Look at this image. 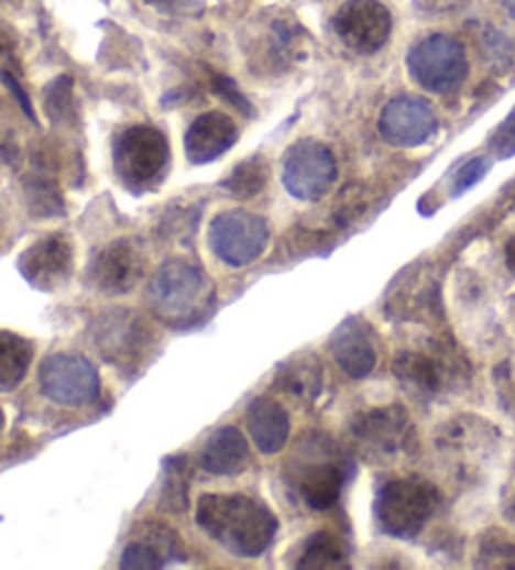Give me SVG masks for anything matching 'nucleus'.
Here are the masks:
<instances>
[{
  "label": "nucleus",
  "instance_id": "obj_35",
  "mask_svg": "<svg viewBox=\"0 0 515 570\" xmlns=\"http://www.w3.org/2000/svg\"><path fill=\"white\" fill-rule=\"evenodd\" d=\"M3 425H6V415H3V409H0V435H3Z\"/></svg>",
  "mask_w": 515,
  "mask_h": 570
},
{
  "label": "nucleus",
  "instance_id": "obj_12",
  "mask_svg": "<svg viewBox=\"0 0 515 570\" xmlns=\"http://www.w3.org/2000/svg\"><path fill=\"white\" fill-rule=\"evenodd\" d=\"M372 329L360 317H350L335 329L332 340H330V350L335 362L348 372L352 380H362L368 377L377 364V347L375 340H372Z\"/></svg>",
  "mask_w": 515,
  "mask_h": 570
},
{
  "label": "nucleus",
  "instance_id": "obj_14",
  "mask_svg": "<svg viewBox=\"0 0 515 570\" xmlns=\"http://www.w3.org/2000/svg\"><path fill=\"white\" fill-rule=\"evenodd\" d=\"M237 144V123L221 111H207L186 129L184 149L191 164H211Z\"/></svg>",
  "mask_w": 515,
  "mask_h": 570
},
{
  "label": "nucleus",
  "instance_id": "obj_21",
  "mask_svg": "<svg viewBox=\"0 0 515 570\" xmlns=\"http://www.w3.org/2000/svg\"><path fill=\"white\" fill-rule=\"evenodd\" d=\"M33 362V344L21 335L0 332V392L23 385Z\"/></svg>",
  "mask_w": 515,
  "mask_h": 570
},
{
  "label": "nucleus",
  "instance_id": "obj_32",
  "mask_svg": "<svg viewBox=\"0 0 515 570\" xmlns=\"http://www.w3.org/2000/svg\"><path fill=\"white\" fill-rule=\"evenodd\" d=\"M3 81H6V86H8V88H11L13 96L18 98V103H21V109H23L25 113H29V119H31V121H35V113H33V106H31V101H29V96H25L23 88L15 84V78H13L11 74H3Z\"/></svg>",
  "mask_w": 515,
  "mask_h": 570
},
{
  "label": "nucleus",
  "instance_id": "obj_11",
  "mask_svg": "<svg viewBox=\"0 0 515 570\" xmlns=\"http://www.w3.org/2000/svg\"><path fill=\"white\" fill-rule=\"evenodd\" d=\"M23 279L35 289L53 292L66 284L74 270V246L64 234H48L25 249L18 260Z\"/></svg>",
  "mask_w": 515,
  "mask_h": 570
},
{
  "label": "nucleus",
  "instance_id": "obj_7",
  "mask_svg": "<svg viewBox=\"0 0 515 570\" xmlns=\"http://www.w3.org/2000/svg\"><path fill=\"white\" fill-rule=\"evenodd\" d=\"M337 182L335 154L322 141L302 139L282 162V184L299 201H319Z\"/></svg>",
  "mask_w": 515,
  "mask_h": 570
},
{
  "label": "nucleus",
  "instance_id": "obj_4",
  "mask_svg": "<svg viewBox=\"0 0 515 570\" xmlns=\"http://www.w3.org/2000/svg\"><path fill=\"white\" fill-rule=\"evenodd\" d=\"M407 70L425 91L438 96L456 94L468 78L465 46L456 35L432 33L407 53Z\"/></svg>",
  "mask_w": 515,
  "mask_h": 570
},
{
  "label": "nucleus",
  "instance_id": "obj_13",
  "mask_svg": "<svg viewBox=\"0 0 515 570\" xmlns=\"http://www.w3.org/2000/svg\"><path fill=\"white\" fill-rule=\"evenodd\" d=\"M354 438L365 445L372 456L390 458L403 452L410 440V425L403 407H383L358 417L354 423Z\"/></svg>",
  "mask_w": 515,
  "mask_h": 570
},
{
  "label": "nucleus",
  "instance_id": "obj_24",
  "mask_svg": "<svg viewBox=\"0 0 515 570\" xmlns=\"http://www.w3.org/2000/svg\"><path fill=\"white\" fill-rule=\"evenodd\" d=\"M266 179H270V166L264 158L254 156L234 168L232 176L224 182V189L232 191L237 199H252L264 189Z\"/></svg>",
  "mask_w": 515,
  "mask_h": 570
},
{
  "label": "nucleus",
  "instance_id": "obj_34",
  "mask_svg": "<svg viewBox=\"0 0 515 570\" xmlns=\"http://www.w3.org/2000/svg\"><path fill=\"white\" fill-rule=\"evenodd\" d=\"M501 6L515 18V0H501Z\"/></svg>",
  "mask_w": 515,
  "mask_h": 570
},
{
  "label": "nucleus",
  "instance_id": "obj_28",
  "mask_svg": "<svg viewBox=\"0 0 515 570\" xmlns=\"http://www.w3.org/2000/svg\"><path fill=\"white\" fill-rule=\"evenodd\" d=\"M487 172H491V162H487V158L483 156L468 158V162L456 172V179H452V196H460L468 189H473Z\"/></svg>",
  "mask_w": 515,
  "mask_h": 570
},
{
  "label": "nucleus",
  "instance_id": "obj_33",
  "mask_svg": "<svg viewBox=\"0 0 515 570\" xmlns=\"http://www.w3.org/2000/svg\"><path fill=\"white\" fill-rule=\"evenodd\" d=\"M505 266H508V270L515 274V237L508 244H505Z\"/></svg>",
  "mask_w": 515,
  "mask_h": 570
},
{
  "label": "nucleus",
  "instance_id": "obj_22",
  "mask_svg": "<svg viewBox=\"0 0 515 570\" xmlns=\"http://www.w3.org/2000/svg\"><path fill=\"white\" fill-rule=\"evenodd\" d=\"M397 380L403 385L410 387L417 395H435L442 385V372L440 364L435 362L428 354L420 352H403L397 354V360L393 364Z\"/></svg>",
  "mask_w": 515,
  "mask_h": 570
},
{
  "label": "nucleus",
  "instance_id": "obj_18",
  "mask_svg": "<svg viewBox=\"0 0 515 570\" xmlns=\"http://www.w3.org/2000/svg\"><path fill=\"white\" fill-rule=\"evenodd\" d=\"M144 337H149L144 322L133 311L121 309L106 319L101 332L96 335V347L106 354V360L123 368L144 350Z\"/></svg>",
  "mask_w": 515,
  "mask_h": 570
},
{
  "label": "nucleus",
  "instance_id": "obj_27",
  "mask_svg": "<svg viewBox=\"0 0 515 570\" xmlns=\"http://www.w3.org/2000/svg\"><path fill=\"white\" fill-rule=\"evenodd\" d=\"M478 566L485 568H515V546L503 536H487L478 553Z\"/></svg>",
  "mask_w": 515,
  "mask_h": 570
},
{
  "label": "nucleus",
  "instance_id": "obj_2",
  "mask_svg": "<svg viewBox=\"0 0 515 570\" xmlns=\"http://www.w3.org/2000/svg\"><path fill=\"white\" fill-rule=\"evenodd\" d=\"M149 302L156 317L172 327L197 325L215 305V287L201 266L172 260L156 272L149 287Z\"/></svg>",
  "mask_w": 515,
  "mask_h": 570
},
{
  "label": "nucleus",
  "instance_id": "obj_36",
  "mask_svg": "<svg viewBox=\"0 0 515 570\" xmlns=\"http://www.w3.org/2000/svg\"><path fill=\"white\" fill-rule=\"evenodd\" d=\"M511 518H513V520H515V503H513V505H511Z\"/></svg>",
  "mask_w": 515,
  "mask_h": 570
},
{
  "label": "nucleus",
  "instance_id": "obj_17",
  "mask_svg": "<svg viewBox=\"0 0 515 570\" xmlns=\"http://www.w3.org/2000/svg\"><path fill=\"white\" fill-rule=\"evenodd\" d=\"M246 430L262 456H277L292 432L287 407L274 397H256L246 409Z\"/></svg>",
  "mask_w": 515,
  "mask_h": 570
},
{
  "label": "nucleus",
  "instance_id": "obj_5",
  "mask_svg": "<svg viewBox=\"0 0 515 570\" xmlns=\"http://www.w3.org/2000/svg\"><path fill=\"white\" fill-rule=\"evenodd\" d=\"M166 166L168 141L162 131L141 123L119 133L113 144V168L131 191H144L162 182Z\"/></svg>",
  "mask_w": 515,
  "mask_h": 570
},
{
  "label": "nucleus",
  "instance_id": "obj_1",
  "mask_svg": "<svg viewBox=\"0 0 515 570\" xmlns=\"http://www.w3.org/2000/svg\"><path fill=\"white\" fill-rule=\"evenodd\" d=\"M197 525L209 538L242 558H260L272 546L280 520L264 503L250 495H201Z\"/></svg>",
  "mask_w": 515,
  "mask_h": 570
},
{
  "label": "nucleus",
  "instance_id": "obj_10",
  "mask_svg": "<svg viewBox=\"0 0 515 570\" xmlns=\"http://www.w3.org/2000/svg\"><path fill=\"white\" fill-rule=\"evenodd\" d=\"M335 33L354 53L372 56L390 41L393 15L380 0H348L335 13Z\"/></svg>",
  "mask_w": 515,
  "mask_h": 570
},
{
  "label": "nucleus",
  "instance_id": "obj_19",
  "mask_svg": "<svg viewBox=\"0 0 515 570\" xmlns=\"http://www.w3.org/2000/svg\"><path fill=\"white\" fill-rule=\"evenodd\" d=\"M250 442L234 425L219 427L204 445L199 462L211 475H239L250 465Z\"/></svg>",
  "mask_w": 515,
  "mask_h": 570
},
{
  "label": "nucleus",
  "instance_id": "obj_8",
  "mask_svg": "<svg viewBox=\"0 0 515 570\" xmlns=\"http://www.w3.org/2000/svg\"><path fill=\"white\" fill-rule=\"evenodd\" d=\"M209 244L221 262L229 266H250L270 244V227L260 213L232 209L219 213L209 227Z\"/></svg>",
  "mask_w": 515,
  "mask_h": 570
},
{
  "label": "nucleus",
  "instance_id": "obj_25",
  "mask_svg": "<svg viewBox=\"0 0 515 570\" xmlns=\"http://www.w3.org/2000/svg\"><path fill=\"white\" fill-rule=\"evenodd\" d=\"M162 503L174 513H184L189 505V480H186V460L174 458L164 465Z\"/></svg>",
  "mask_w": 515,
  "mask_h": 570
},
{
  "label": "nucleus",
  "instance_id": "obj_3",
  "mask_svg": "<svg viewBox=\"0 0 515 570\" xmlns=\"http://www.w3.org/2000/svg\"><path fill=\"white\" fill-rule=\"evenodd\" d=\"M440 505L438 487L428 480L399 478L380 487L375 518L380 530L393 538H415Z\"/></svg>",
  "mask_w": 515,
  "mask_h": 570
},
{
  "label": "nucleus",
  "instance_id": "obj_9",
  "mask_svg": "<svg viewBox=\"0 0 515 570\" xmlns=\"http://www.w3.org/2000/svg\"><path fill=\"white\" fill-rule=\"evenodd\" d=\"M438 113L420 96H397L385 103L380 113L377 131L385 144L397 149H415L428 144L438 133Z\"/></svg>",
  "mask_w": 515,
  "mask_h": 570
},
{
  "label": "nucleus",
  "instance_id": "obj_30",
  "mask_svg": "<svg viewBox=\"0 0 515 570\" xmlns=\"http://www.w3.org/2000/svg\"><path fill=\"white\" fill-rule=\"evenodd\" d=\"M211 84H215V91L219 96H224L229 103L237 106V109H242L244 113H252V106L246 103V98L242 96V91H237L234 84L229 81L227 76H219V74H211Z\"/></svg>",
  "mask_w": 515,
  "mask_h": 570
},
{
  "label": "nucleus",
  "instance_id": "obj_20",
  "mask_svg": "<svg viewBox=\"0 0 515 570\" xmlns=\"http://www.w3.org/2000/svg\"><path fill=\"white\" fill-rule=\"evenodd\" d=\"M344 473L342 468L332 460L313 462V465L302 468L297 475V490L313 511H330L337 505L342 493Z\"/></svg>",
  "mask_w": 515,
  "mask_h": 570
},
{
  "label": "nucleus",
  "instance_id": "obj_31",
  "mask_svg": "<svg viewBox=\"0 0 515 570\" xmlns=\"http://www.w3.org/2000/svg\"><path fill=\"white\" fill-rule=\"evenodd\" d=\"M470 0H415V6L428 15H450L463 11Z\"/></svg>",
  "mask_w": 515,
  "mask_h": 570
},
{
  "label": "nucleus",
  "instance_id": "obj_15",
  "mask_svg": "<svg viewBox=\"0 0 515 570\" xmlns=\"http://www.w3.org/2000/svg\"><path fill=\"white\" fill-rule=\"evenodd\" d=\"M179 558V538L162 523H146L139 528V538H133L121 553V568L129 570H156L168 560Z\"/></svg>",
  "mask_w": 515,
  "mask_h": 570
},
{
  "label": "nucleus",
  "instance_id": "obj_29",
  "mask_svg": "<svg viewBox=\"0 0 515 570\" xmlns=\"http://www.w3.org/2000/svg\"><path fill=\"white\" fill-rule=\"evenodd\" d=\"M491 149L498 158L515 156V109L505 116V121L493 131Z\"/></svg>",
  "mask_w": 515,
  "mask_h": 570
},
{
  "label": "nucleus",
  "instance_id": "obj_23",
  "mask_svg": "<svg viewBox=\"0 0 515 570\" xmlns=\"http://www.w3.org/2000/svg\"><path fill=\"white\" fill-rule=\"evenodd\" d=\"M297 566L305 570L348 568V546L335 533H317L305 542Z\"/></svg>",
  "mask_w": 515,
  "mask_h": 570
},
{
  "label": "nucleus",
  "instance_id": "obj_6",
  "mask_svg": "<svg viewBox=\"0 0 515 570\" xmlns=\"http://www.w3.org/2000/svg\"><path fill=\"white\" fill-rule=\"evenodd\" d=\"M39 385L51 403L64 407L94 405L101 395L99 370L81 354L70 352L51 354L41 362Z\"/></svg>",
  "mask_w": 515,
  "mask_h": 570
},
{
  "label": "nucleus",
  "instance_id": "obj_26",
  "mask_svg": "<svg viewBox=\"0 0 515 570\" xmlns=\"http://www.w3.org/2000/svg\"><path fill=\"white\" fill-rule=\"evenodd\" d=\"M319 372L315 364H307V362H295L289 364V368L282 370V375L277 377V382H282L284 390H289L292 395L297 397H313L317 387H319Z\"/></svg>",
  "mask_w": 515,
  "mask_h": 570
},
{
  "label": "nucleus",
  "instance_id": "obj_16",
  "mask_svg": "<svg viewBox=\"0 0 515 570\" xmlns=\"http://www.w3.org/2000/svg\"><path fill=\"white\" fill-rule=\"evenodd\" d=\"M141 277V254L127 239L106 246L91 264V279L109 294L129 292Z\"/></svg>",
  "mask_w": 515,
  "mask_h": 570
}]
</instances>
